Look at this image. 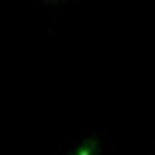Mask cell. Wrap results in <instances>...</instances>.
<instances>
[{"label":"cell","mask_w":155,"mask_h":155,"mask_svg":"<svg viewBox=\"0 0 155 155\" xmlns=\"http://www.w3.org/2000/svg\"><path fill=\"white\" fill-rule=\"evenodd\" d=\"M94 147H96V142L91 140V142H87V144H83V147L79 149V153H77V155H91V151H94Z\"/></svg>","instance_id":"cell-1"}]
</instances>
